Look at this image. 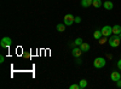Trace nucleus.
<instances>
[{
	"label": "nucleus",
	"mask_w": 121,
	"mask_h": 89,
	"mask_svg": "<svg viewBox=\"0 0 121 89\" xmlns=\"http://www.w3.org/2000/svg\"><path fill=\"white\" fill-rule=\"evenodd\" d=\"M120 41H121V39H120V36H119V35H112L108 42H109L110 47L116 48V47H119V46H120Z\"/></svg>",
	"instance_id": "nucleus-1"
},
{
	"label": "nucleus",
	"mask_w": 121,
	"mask_h": 89,
	"mask_svg": "<svg viewBox=\"0 0 121 89\" xmlns=\"http://www.w3.org/2000/svg\"><path fill=\"white\" fill-rule=\"evenodd\" d=\"M93 66L96 69H102L105 66V59L102 58V57H98L95 59V62H93Z\"/></svg>",
	"instance_id": "nucleus-2"
},
{
	"label": "nucleus",
	"mask_w": 121,
	"mask_h": 89,
	"mask_svg": "<svg viewBox=\"0 0 121 89\" xmlns=\"http://www.w3.org/2000/svg\"><path fill=\"white\" fill-rule=\"evenodd\" d=\"M11 45H12V40H11V37H9V36L3 37L1 41H0V46L3 48H9Z\"/></svg>",
	"instance_id": "nucleus-3"
},
{
	"label": "nucleus",
	"mask_w": 121,
	"mask_h": 89,
	"mask_svg": "<svg viewBox=\"0 0 121 89\" xmlns=\"http://www.w3.org/2000/svg\"><path fill=\"white\" fill-rule=\"evenodd\" d=\"M63 21H64V24L65 25H72V24H74V22H75V17L73 16V15H70V13H68V15H65L64 16V18H63Z\"/></svg>",
	"instance_id": "nucleus-4"
},
{
	"label": "nucleus",
	"mask_w": 121,
	"mask_h": 89,
	"mask_svg": "<svg viewBox=\"0 0 121 89\" xmlns=\"http://www.w3.org/2000/svg\"><path fill=\"white\" fill-rule=\"evenodd\" d=\"M102 34H103V36H107V37H109V36H112L113 35V27H110V25H104L103 28H102Z\"/></svg>",
	"instance_id": "nucleus-5"
},
{
	"label": "nucleus",
	"mask_w": 121,
	"mask_h": 89,
	"mask_svg": "<svg viewBox=\"0 0 121 89\" xmlns=\"http://www.w3.org/2000/svg\"><path fill=\"white\" fill-rule=\"evenodd\" d=\"M84 52L81 51V48H78V47H75L74 49H73V52H72V54H73V57H75V58H80L81 57V54H82Z\"/></svg>",
	"instance_id": "nucleus-6"
},
{
	"label": "nucleus",
	"mask_w": 121,
	"mask_h": 89,
	"mask_svg": "<svg viewBox=\"0 0 121 89\" xmlns=\"http://www.w3.org/2000/svg\"><path fill=\"white\" fill-rule=\"evenodd\" d=\"M110 78H112V81L117 82L119 80H121V74H119L117 71H114V72H112V75H110Z\"/></svg>",
	"instance_id": "nucleus-7"
},
{
	"label": "nucleus",
	"mask_w": 121,
	"mask_h": 89,
	"mask_svg": "<svg viewBox=\"0 0 121 89\" xmlns=\"http://www.w3.org/2000/svg\"><path fill=\"white\" fill-rule=\"evenodd\" d=\"M80 48H81V51H82V52H88V51H90V48H91V46H90L87 42H82L81 45H80Z\"/></svg>",
	"instance_id": "nucleus-8"
},
{
	"label": "nucleus",
	"mask_w": 121,
	"mask_h": 89,
	"mask_svg": "<svg viewBox=\"0 0 121 89\" xmlns=\"http://www.w3.org/2000/svg\"><path fill=\"white\" fill-rule=\"evenodd\" d=\"M92 1L93 0H81V6L82 7H90V6H92Z\"/></svg>",
	"instance_id": "nucleus-9"
},
{
	"label": "nucleus",
	"mask_w": 121,
	"mask_h": 89,
	"mask_svg": "<svg viewBox=\"0 0 121 89\" xmlns=\"http://www.w3.org/2000/svg\"><path fill=\"white\" fill-rule=\"evenodd\" d=\"M103 6H104L105 10H113L114 4H113L112 1H104V3H103Z\"/></svg>",
	"instance_id": "nucleus-10"
},
{
	"label": "nucleus",
	"mask_w": 121,
	"mask_h": 89,
	"mask_svg": "<svg viewBox=\"0 0 121 89\" xmlns=\"http://www.w3.org/2000/svg\"><path fill=\"white\" fill-rule=\"evenodd\" d=\"M92 6L96 7V8H98V7H100V6H103L102 0H93V1H92Z\"/></svg>",
	"instance_id": "nucleus-11"
},
{
	"label": "nucleus",
	"mask_w": 121,
	"mask_h": 89,
	"mask_svg": "<svg viewBox=\"0 0 121 89\" xmlns=\"http://www.w3.org/2000/svg\"><path fill=\"white\" fill-rule=\"evenodd\" d=\"M120 33H121V27L117 25V24L114 25V27H113V34H114V35H119Z\"/></svg>",
	"instance_id": "nucleus-12"
},
{
	"label": "nucleus",
	"mask_w": 121,
	"mask_h": 89,
	"mask_svg": "<svg viewBox=\"0 0 121 89\" xmlns=\"http://www.w3.org/2000/svg\"><path fill=\"white\" fill-rule=\"evenodd\" d=\"M56 29H57L59 33H63V31L65 30V24H64V23H59V24H57Z\"/></svg>",
	"instance_id": "nucleus-13"
},
{
	"label": "nucleus",
	"mask_w": 121,
	"mask_h": 89,
	"mask_svg": "<svg viewBox=\"0 0 121 89\" xmlns=\"http://www.w3.org/2000/svg\"><path fill=\"white\" fill-rule=\"evenodd\" d=\"M102 36H103V34H102V31H100V30H96V31L93 33V37L96 39V40H99Z\"/></svg>",
	"instance_id": "nucleus-14"
},
{
	"label": "nucleus",
	"mask_w": 121,
	"mask_h": 89,
	"mask_svg": "<svg viewBox=\"0 0 121 89\" xmlns=\"http://www.w3.org/2000/svg\"><path fill=\"white\" fill-rule=\"evenodd\" d=\"M79 85H80V89H85L87 87V81L86 80H81L80 83H79Z\"/></svg>",
	"instance_id": "nucleus-15"
},
{
	"label": "nucleus",
	"mask_w": 121,
	"mask_h": 89,
	"mask_svg": "<svg viewBox=\"0 0 121 89\" xmlns=\"http://www.w3.org/2000/svg\"><path fill=\"white\" fill-rule=\"evenodd\" d=\"M105 42H108V37H107V36H102V37L98 40V43H99V45H104Z\"/></svg>",
	"instance_id": "nucleus-16"
},
{
	"label": "nucleus",
	"mask_w": 121,
	"mask_h": 89,
	"mask_svg": "<svg viewBox=\"0 0 121 89\" xmlns=\"http://www.w3.org/2000/svg\"><path fill=\"white\" fill-rule=\"evenodd\" d=\"M82 42H84V41H82V39H81V37H78L76 40H75V45H76V46H80Z\"/></svg>",
	"instance_id": "nucleus-17"
},
{
	"label": "nucleus",
	"mask_w": 121,
	"mask_h": 89,
	"mask_svg": "<svg viewBox=\"0 0 121 89\" xmlns=\"http://www.w3.org/2000/svg\"><path fill=\"white\" fill-rule=\"evenodd\" d=\"M69 88H70V89H80V85H79V84H72Z\"/></svg>",
	"instance_id": "nucleus-18"
},
{
	"label": "nucleus",
	"mask_w": 121,
	"mask_h": 89,
	"mask_svg": "<svg viewBox=\"0 0 121 89\" xmlns=\"http://www.w3.org/2000/svg\"><path fill=\"white\" fill-rule=\"evenodd\" d=\"M5 62V57L4 55H1V57H0V64H3Z\"/></svg>",
	"instance_id": "nucleus-19"
},
{
	"label": "nucleus",
	"mask_w": 121,
	"mask_h": 89,
	"mask_svg": "<svg viewBox=\"0 0 121 89\" xmlns=\"http://www.w3.org/2000/svg\"><path fill=\"white\" fill-rule=\"evenodd\" d=\"M81 22V18L80 17H75V23H80Z\"/></svg>",
	"instance_id": "nucleus-20"
},
{
	"label": "nucleus",
	"mask_w": 121,
	"mask_h": 89,
	"mask_svg": "<svg viewBox=\"0 0 121 89\" xmlns=\"http://www.w3.org/2000/svg\"><path fill=\"white\" fill-rule=\"evenodd\" d=\"M117 69H120V70H121V59L117 62Z\"/></svg>",
	"instance_id": "nucleus-21"
},
{
	"label": "nucleus",
	"mask_w": 121,
	"mask_h": 89,
	"mask_svg": "<svg viewBox=\"0 0 121 89\" xmlns=\"http://www.w3.org/2000/svg\"><path fill=\"white\" fill-rule=\"evenodd\" d=\"M116 85H117L119 88H121V80H119V81L116 82Z\"/></svg>",
	"instance_id": "nucleus-22"
},
{
	"label": "nucleus",
	"mask_w": 121,
	"mask_h": 89,
	"mask_svg": "<svg viewBox=\"0 0 121 89\" xmlns=\"http://www.w3.org/2000/svg\"><path fill=\"white\" fill-rule=\"evenodd\" d=\"M119 36H120V39H121V33H120V34H119Z\"/></svg>",
	"instance_id": "nucleus-23"
}]
</instances>
